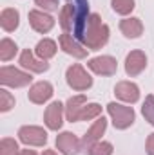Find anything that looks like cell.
<instances>
[{
  "label": "cell",
  "instance_id": "cell-6",
  "mask_svg": "<svg viewBox=\"0 0 154 155\" xmlns=\"http://www.w3.org/2000/svg\"><path fill=\"white\" fill-rule=\"evenodd\" d=\"M67 83L75 90H87L93 85V78L83 71L82 65H73L67 69Z\"/></svg>",
  "mask_w": 154,
  "mask_h": 155
},
{
  "label": "cell",
  "instance_id": "cell-20",
  "mask_svg": "<svg viewBox=\"0 0 154 155\" xmlns=\"http://www.w3.org/2000/svg\"><path fill=\"white\" fill-rule=\"evenodd\" d=\"M18 22H20V15H18L16 9L7 7V9L2 11V15H0V24H2V29H4V31H7V33L15 31V29L18 27Z\"/></svg>",
  "mask_w": 154,
  "mask_h": 155
},
{
  "label": "cell",
  "instance_id": "cell-15",
  "mask_svg": "<svg viewBox=\"0 0 154 155\" xmlns=\"http://www.w3.org/2000/svg\"><path fill=\"white\" fill-rule=\"evenodd\" d=\"M62 114H64V105H62L60 101L51 103V105L47 107V110H45V116H44L47 128L58 130V128L62 126Z\"/></svg>",
  "mask_w": 154,
  "mask_h": 155
},
{
  "label": "cell",
  "instance_id": "cell-21",
  "mask_svg": "<svg viewBox=\"0 0 154 155\" xmlns=\"http://www.w3.org/2000/svg\"><path fill=\"white\" fill-rule=\"evenodd\" d=\"M56 54V43L53 41V40L49 38H44L38 41V45H37V56H38L40 60H49V58H53Z\"/></svg>",
  "mask_w": 154,
  "mask_h": 155
},
{
  "label": "cell",
  "instance_id": "cell-24",
  "mask_svg": "<svg viewBox=\"0 0 154 155\" xmlns=\"http://www.w3.org/2000/svg\"><path fill=\"white\" fill-rule=\"evenodd\" d=\"M18 153H20V150H18V144H16L15 139H9V137L2 139V143H0V155H18Z\"/></svg>",
  "mask_w": 154,
  "mask_h": 155
},
{
  "label": "cell",
  "instance_id": "cell-30",
  "mask_svg": "<svg viewBox=\"0 0 154 155\" xmlns=\"http://www.w3.org/2000/svg\"><path fill=\"white\" fill-rule=\"evenodd\" d=\"M147 153L154 155V134H151L149 139H147Z\"/></svg>",
  "mask_w": 154,
  "mask_h": 155
},
{
  "label": "cell",
  "instance_id": "cell-7",
  "mask_svg": "<svg viewBox=\"0 0 154 155\" xmlns=\"http://www.w3.org/2000/svg\"><path fill=\"white\" fill-rule=\"evenodd\" d=\"M89 69L96 74H102V76H113L118 69V63L113 56H98V58H93L89 60Z\"/></svg>",
  "mask_w": 154,
  "mask_h": 155
},
{
  "label": "cell",
  "instance_id": "cell-17",
  "mask_svg": "<svg viewBox=\"0 0 154 155\" xmlns=\"http://www.w3.org/2000/svg\"><path fill=\"white\" fill-rule=\"evenodd\" d=\"M83 107H85V96H73V97H69V101L65 105V117H67V121H71V123L80 121V112H82Z\"/></svg>",
  "mask_w": 154,
  "mask_h": 155
},
{
  "label": "cell",
  "instance_id": "cell-10",
  "mask_svg": "<svg viewBox=\"0 0 154 155\" xmlns=\"http://www.w3.org/2000/svg\"><path fill=\"white\" fill-rule=\"evenodd\" d=\"M29 24H31V27H33L35 31H38V33H47V31L53 29L54 20H53V16L45 15L44 11L33 9V11H29Z\"/></svg>",
  "mask_w": 154,
  "mask_h": 155
},
{
  "label": "cell",
  "instance_id": "cell-1",
  "mask_svg": "<svg viewBox=\"0 0 154 155\" xmlns=\"http://www.w3.org/2000/svg\"><path fill=\"white\" fill-rule=\"evenodd\" d=\"M107 40H109V27L102 22L100 15L93 13L87 20L85 31H83V36H82L83 45L91 51H98L107 43Z\"/></svg>",
  "mask_w": 154,
  "mask_h": 155
},
{
  "label": "cell",
  "instance_id": "cell-14",
  "mask_svg": "<svg viewBox=\"0 0 154 155\" xmlns=\"http://www.w3.org/2000/svg\"><path fill=\"white\" fill-rule=\"evenodd\" d=\"M29 101H33V103H37V105H42V103H45L51 96H53V87H51V83H47V81H40V83H35L31 88H29Z\"/></svg>",
  "mask_w": 154,
  "mask_h": 155
},
{
  "label": "cell",
  "instance_id": "cell-28",
  "mask_svg": "<svg viewBox=\"0 0 154 155\" xmlns=\"http://www.w3.org/2000/svg\"><path fill=\"white\" fill-rule=\"evenodd\" d=\"M15 107V97L7 90H0V112H7Z\"/></svg>",
  "mask_w": 154,
  "mask_h": 155
},
{
  "label": "cell",
  "instance_id": "cell-12",
  "mask_svg": "<svg viewBox=\"0 0 154 155\" xmlns=\"http://www.w3.org/2000/svg\"><path fill=\"white\" fill-rule=\"evenodd\" d=\"M20 65L24 69H27L29 72H45L49 69V63L45 60H40V58H35V54L27 49L20 54Z\"/></svg>",
  "mask_w": 154,
  "mask_h": 155
},
{
  "label": "cell",
  "instance_id": "cell-22",
  "mask_svg": "<svg viewBox=\"0 0 154 155\" xmlns=\"http://www.w3.org/2000/svg\"><path fill=\"white\" fill-rule=\"evenodd\" d=\"M16 51H18V47H16V43H15L13 40L4 38L0 41V60H2V61L11 60V58L16 54Z\"/></svg>",
  "mask_w": 154,
  "mask_h": 155
},
{
  "label": "cell",
  "instance_id": "cell-13",
  "mask_svg": "<svg viewBox=\"0 0 154 155\" xmlns=\"http://www.w3.org/2000/svg\"><path fill=\"white\" fill-rule=\"evenodd\" d=\"M116 97H120L121 101H127V103H136L138 97H140V88L138 85L131 83V81H120L114 88Z\"/></svg>",
  "mask_w": 154,
  "mask_h": 155
},
{
  "label": "cell",
  "instance_id": "cell-2",
  "mask_svg": "<svg viewBox=\"0 0 154 155\" xmlns=\"http://www.w3.org/2000/svg\"><path fill=\"white\" fill-rule=\"evenodd\" d=\"M107 112L113 117V123L118 130H125L134 123V110L131 107H123L118 103H109L107 105Z\"/></svg>",
  "mask_w": 154,
  "mask_h": 155
},
{
  "label": "cell",
  "instance_id": "cell-23",
  "mask_svg": "<svg viewBox=\"0 0 154 155\" xmlns=\"http://www.w3.org/2000/svg\"><path fill=\"white\" fill-rule=\"evenodd\" d=\"M102 114V107L98 103H91V105H85L80 112V121H91L94 117H98Z\"/></svg>",
  "mask_w": 154,
  "mask_h": 155
},
{
  "label": "cell",
  "instance_id": "cell-16",
  "mask_svg": "<svg viewBox=\"0 0 154 155\" xmlns=\"http://www.w3.org/2000/svg\"><path fill=\"white\" fill-rule=\"evenodd\" d=\"M60 45H62V49H64L67 54H71V56H75V58H85V56H87V49H83L69 33L60 35Z\"/></svg>",
  "mask_w": 154,
  "mask_h": 155
},
{
  "label": "cell",
  "instance_id": "cell-9",
  "mask_svg": "<svg viewBox=\"0 0 154 155\" xmlns=\"http://www.w3.org/2000/svg\"><path fill=\"white\" fill-rule=\"evenodd\" d=\"M147 65V56L142 51H132L129 52L127 60H125V72L129 76H138Z\"/></svg>",
  "mask_w": 154,
  "mask_h": 155
},
{
  "label": "cell",
  "instance_id": "cell-8",
  "mask_svg": "<svg viewBox=\"0 0 154 155\" xmlns=\"http://www.w3.org/2000/svg\"><path fill=\"white\" fill-rule=\"evenodd\" d=\"M56 148L64 155H76L82 148V141L71 132H64L56 137Z\"/></svg>",
  "mask_w": 154,
  "mask_h": 155
},
{
  "label": "cell",
  "instance_id": "cell-27",
  "mask_svg": "<svg viewBox=\"0 0 154 155\" xmlns=\"http://www.w3.org/2000/svg\"><path fill=\"white\" fill-rule=\"evenodd\" d=\"M113 9L120 15H129L134 9V0H113Z\"/></svg>",
  "mask_w": 154,
  "mask_h": 155
},
{
  "label": "cell",
  "instance_id": "cell-5",
  "mask_svg": "<svg viewBox=\"0 0 154 155\" xmlns=\"http://www.w3.org/2000/svg\"><path fill=\"white\" fill-rule=\"evenodd\" d=\"M73 4H75V31H73V35L78 40H82L87 20L91 16L89 15V0H73Z\"/></svg>",
  "mask_w": 154,
  "mask_h": 155
},
{
  "label": "cell",
  "instance_id": "cell-18",
  "mask_svg": "<svg viewBox=\"0 0 154 155\" xmlns=\"http://www.w3.org/2000/svg\"><path fill=\"white\" fill-rule=\"evenodd\" d=\"M58 20H60V25H62V29L65 33L75 31V4L71 0H67V4L62 7Z\"/></svg>",
  "mask_w": 154,
  "mask_h": 155
},
{
  "label": "cell",
  "instance_id": "cell-11",
  "mask_svg": "<svg viewBox=\"0 0 154 155\" xmlns=\"http://www.w3.org/2000/svg\"><path fill=\"white\" fill-rule=\"evenodd\" d=\"M105 128H107V121L103 119V117H100L91 128H89V132L82 137V148H85V150H89L94 143H98V139L103 135V132H105Z\"/></svg>",
  "mask_w": 154,
  "mask_h": 155
},
{
  "label": "cell",
  "instance_id": "cell-31",
  "mask_svg": "<svg viewBox=\"0 0 154 155\" xmlns=\"http://www.w3.org/2000/svg\"><path fill=\"white\" fill-rule=\"evenodd\" d=\"M18 155H37V152H33V150H22Z\"/></svg>",
  "mask_w": 154,
  "mask_h": 155
},
{
  "label": "cell",
  "instance_id": "cell-32",
  "mask_svg": "<svg viewBox=\"0 0 154 155\" xmlns=\"http://www.w3.org/2000/svg\"><path fill=\"white\" fill-rule=\"evenodd\" d=\"M44 155H56V153H54L53 150H45V152H44Z\"/></svg>",
  "mask_w": 154,
  "mask_h": 155
},
{
  "label": "cell",
  "instance_id": "cell-26",
  "mask_svg": "<svg viewBox=\"0 0 154 155\" xmlns=\"http://www.w3.org/2000/svg\"><path fill=\"white\" fill-rule=\"evenodd\" d=\"M142 114L154 126V96H147L145 97V103L142 107Z\"/></svg>",
  "mask_w": 154,
  "mask_h": 155
},
{
  "label": "cell",
  "instance_id": "cell-25",
  "mask_svg": "<svg viewBox=\"0 0 154 155\" xmlns=\"http://www.w3.org/2000/svg\"><path fill=\"white\" fill-rule=\"evenodd\" d=\"M113 153V144L105 141H98L89 148V155H111Z\"/></svg>",
  "mask_w": 154,
  "mask_h": 155
},
{
  "label": "cell",
  "instance_id": "cell-19",
  "mask_svg": "<svg viewBox=\"0 0 154 155\" xmlns=\"http://www.w3.org/2000/svg\"><path fill=\"white\" fill-rule=\"evenodd\" d=\"M120 29L127 38H138L143 33V25L140 18H125L120 22Z\"/></svg>",
  "mask_w": 154,
  "mask_h": 155
},
{
  "label": "cell",
  "instance_id": "cell-3",
  "mask_svg": "<svg viewBox=\"0 0 154 155\" xmlns=\"http://www.w3.org/2000/svg\"><path fill=\"white\" fill-rule=\"evenodd\" d=\"M31 74L29 72H22L15 67H2L0 69V83L5 87H26L31 83Z\"/></svg>",
  "mask_w": 154,
  "mask_h": 155
},
{
  "label": "cell",
  "instance_id": "cell-29",
  "mask_svg": "<svg viewBox=\"0 0 154 155\" xmlns=\"http://www.w3.org/2000/svg\"><path fill=\"white\" fill-rule=\"evenodd\" d=\"M37 5H40L45 11H56L58 9V0H35Z\"/></svg>",
  "mask_w": 154,
  "mask_h": 155
},
{
  "label": "cell",
  "instance_id": "cell-4",
  "mask_svg": "<svg viewBox=\"0 0 154 155\" xmlns=\"http://www.w3.org/2000/svg\"><path fill=\"white\" fill-rule=\"evenodd\" d=\"M18 137L27 146H44L47 143V134L40 126H22L18 130Z\"/></svg>",
  "mask_w": 154,
  "mask_h": 155
}]
</instances>
